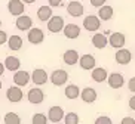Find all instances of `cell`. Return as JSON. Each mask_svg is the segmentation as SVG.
<instances>
[{
  "mask_svg": "<svg viewBox=\"0 0 135 124\" xmlns=\"http://www.w3.org/2000/svg\"><path fill=\"white\" fill-rule=\"evenodd\" d=\"M0 89H2V81H0Z\"/></svg>",
  "mask_w": 135,
  "mask_h": 124,
  "instance_id": "f35d334b",
  "label": "cell"
},
{
  "mask_svg": "<svg viewBox=\"0 0 135 124\" xmlns=\"http://www.w3.org/2000/svg\"><path fill=\"white\" fill-rule=\"evenodd\" d=\"M128 104H129V108H131L132 111H135V95L131 98V99H129V102H128Z\"/></svg>",
  "mask_w": 135,
  "mask_h": 124,
  "instance_id": "d590c367",
  "label": "cell"
},
{
  "mask_svg": "<svg viewBox=\"0 0 135 124\" xmlns=\"http://www.w3.org/2000/svg\"><path fill=\"white\" fill-rule=\"evenodd\" d=\"M4 67H6V69L15 72L21 68V61L18 59L16 56H8V58L4 59Z\"/></svg>",
  "mask_w": 135,
  "mask_h": 124,
  "instance_id": "cb8c5ba5",
  "label": "cell"
},
{
  "mask_svg": "<svg viewBox=\"0 0 135 124\" xmlns=\"http://www.w3.org/2000/svg\"><path fill=\"white\" fill-rule=\"evenodd\" d=\"M15 25L20 31H28L30 28H33V19L28 15H20L16 16Z\"/></svg>",
  "mask_w": 135,
  "mask_h": 124,
  "instance_id": "4fadbf2b",
  "label": "cell"
},
{
  "mask_svg": "<svg viewBox=\"0 0 135 124\" xmlns=\"http://www.w3.org/2000/svg\"><path fill=\"white\" fill-rule=\"evenodd\" d=\"M80 98H82V100H83L85 104H94L97 100V98H98V95H97L95 89L85 87L83 90L80 92Z\"/></svg>",
  "mask_w": 135,
  "mask_h": 124,
  "instance_id": "d6986e66",
  "label": "cell"
},
{
  "mask_svg": "<svg viewBox=\"0 0 135 124\" xmlns=\"http://www.w3.org/2000/svg\"><path fill=\"white\" fill-rule=\"evenodd\" d=\"M6 98H8L9 102H12V104H18V102H21L22 100V98H24V93H22V90H21L20 86H11V87L8 89V92H6Z\"/></svg>",
  "mask_w": 135,
  "mask_h": 124,
  "instance_id": "52a82bcc",
  "label": "cell"
},
{
  "mask_svg": "<svg viewBox=\"0 0 135 124\" xmlns=\"http://www.w3.org/2000/svg\"><path fill=\"white\" fill-rule=\"evenodd\" d=\"M27 99H28V102H30V104H33V105H40L45 100V93H43V90H42V89L33 87V89H30V90H28Z\"/></svg>",
  "mask_w": 135,
  "mask_h": 124,
  "instance_id": "8992f818",
  "label": "cell"
},
{
  "mask_svg": "<svg viewBox=\"0 0 135 124\" xmlns=\"http://www.w3.org/2000/svg\"><path fill=\"white\" fill-rule=\"evenodd\" d=\"M89 2H91V4L94 6V8H101V6L105 4L107 0H89Z\"/></svg>",
  "mask_w": 135,
  "mask_h": 124,
  "instance_id": "1f68e13d",
  "label": "cell"
},
{
  "mask_svg": "<svg viewBox=\"0 0 135 124\" xmlns=\"http://www.w3.org/2000/svg\"><path fill=\"white\" fill-rule=\"evenodd\" d=\"M80 31H82V30H80V27L77 24H67L62 30L64 36L67 37V39H70V40L77 39V37L80 36Z\"/></svg>",
  "mask_w": 135,
  "mask_h": 124,
  "instance_id": "ac0fdd59",
  "label": "cell"
},
{
  "mask_svg": "<svg viewBox=\"0 0 135 124\" xmlns=\"http://www.w3.org/2000/svg\"><path fill=\"white\" fill-rule=\"evenodd\" d=\"M49 80H51V83L54 84V86H64V84L68 81V72L65 71V69H55V71L51 74V77H49Z\"/></svg>",
  "mask_w": 135,
  "mask_h": 124,
  "instance_id": "6da1fadb",
  "label": "cell"
},
{
  "mask_svg": "<svg viewBox=\"0 0 135 124\" xmlns=\"http://www.w3.org/2000/svg\"><path fill=\"white\" fill-rule=\"evenodd\" d=\"M64 123L65 124H79V115L76 112H67L64 115Z\"/></svg>",
  "mask_w": 135,
  "mask_h": 124,
  "instance_id": "83f0119b",
  "label": "cell"
},
{
  "mask_svg": "<svg viewBox=\"0 0 135 124\" xmlns=\"http://www.w3.org/2000/svg\"><path fill=\"white\" fill-rule=\"evenodd\" d=\"M95 124H113V121H111V118L107 115H99L95 120Z\"/></svg>",
  "mask_w": 135,
  "mask_h": 124,
  "instance_id": "f546056e",
  "label": "cell"
},
{
  "mask_svg": "<svg viewBox=\"0 0 135 124\" xmlns=\"http://www.w3.org/2000/svg\"><path fill=\"white\" fill-rule=\"evenodd\" d=\"M128 87H129V92L135 93V77H132L131 80H129V83H128Z\"/></svg>",
  "mask_w": 135,
  "mask_h": 124,
  "instance_id": "836d02e7",
  "label": "cell"
},
{
  "mask_svg": "<svg viewBox=\"0 0 135 124\" xmlns=\"http://www.w3.org/2000/svg\"><path fill=\"white\" fill-rule=\"evenodd\" d=\"M4 124H21V118L16 112H8L3 118Z\"/></svg>",
  "mask_w": 135,
  "mask_h": 124,
  "instance_id": "4316f807",
  "label": "cell"
},
{
  "mask_svg": "<svg viewBox=\"0 0 135 124\" xmlns=\"http://www.w3.org/2000/svg\"><path fill=\"white\" fill-rule=\"evenodd\" d=\"M99 27H101V19H99V16L88 15L83 19V28L86 30V31L95 33V31L99 30Z\"/></svg>",
  "mask_w": 135,
  "mask_h": 124,
  "instance_id": "7a4b0ae2",
  "label": "cell"
},
{
  "mask_svg": "<svg viewBox=\"0 0 135 124\" xmlns=\"http://www.w3.org/2000/svg\"><path fill=\"white\" fill-rule=\"evenodd\" d=\"M0 27H2V19H0Z\"/></svg>",
  "mask_w": 135,
  "mask_h": 124,
  "instance_id": "ab89813d",
  "label": "cell"
},
{
  "mask_svg": "<svg viewBox=\"0 0 135 124\" xmlns=\"http://www.w3.org/2000/svg\"><path fill=\"white\" fill-rule=\"evenodd\" d=\"M79 65H80V68H82V69H86V71H89V69H94V68H95L97 61H95V58H94L92 55L86 53V55L80 56Z\"/></svg>",
  "mask_w": 135,
  "mask_h": 124,
  "instance_id": "e0dca14e",
  "label": "cell"
},
{
  "mask_svg": "<svg viewBox=\"0 0 135 124\" xmlns=\"http://www.w3.org/2000/svg\"><path fill=\"white\" fill-rule=\"evenodd\" d=\"M125 43H126V37H125L123 33H113V34L110 36V39H108V44H110L111 47H114V49L123 47Z\"/></svg>",
  "mask_w": 135,
  "mask_h": 124,
  "instance_id": "5bb4252c",
  "label": "cell"
},
{
  "mask_svg": "<svg viewBox=\"0 0 135 124\" xmlns=\"http://www.w3.org/2000/svg\"><path fill=\"white\" fill-rule=\"evenodd\" d=\"M8 47L11 49V50H13V52L20 50V49L22 47V39H21L20 36H16V34L11 36L8 39Z\"/></svg>",
  "mask_w": 135,
  "mask_h": 124,
  "instance_id": "484cf974",
  "label": "cell"
},
{
  "mask_svg": "<svg viewBox=\"0 0 135 124\" xmlns=\"http://www.w3.org/2000/svg\"><path fill=\"white\" fill-rule=\"evenodd\" d=\"M64 115H65V112H64L62 106H60V105L51 106L48 111V120L52 121V123H60L61 120H64Z\"/></svg>",
  "mask_w": 135,
  "mask_h": 124,
  "instance_id": "30bf717a",
  "label": "cell"
},
{
  "mask_svg": "<svg viewBox=\"0 0 135 124\" xmlns=\"http://www.w3.org/2000/svg\"><path fill=\"white\" fill-rule=\"evenodd\" d=\"M91 77H92V80L97 81V83H103V81L107 80V69L105 68H94Z\"/></svg>",
  "mask_w": 135,
  "mask_h": 124,
  "instance_id": "d4e9b609",
  "label": "cell"
},
{
  "mask_svg": "<svg viewBox=\"0 0 135 124\" xmlns=\"http://www.w3.org/2000/svg\"><path fill=\"white\" fill-rule=\"evenodd\" d=\"M113 15H114V9L108 4H104L98 9V16L101 21H110L113 18Z\"/></svg>",
  "mask_w": 135,
  "mask_h": 124,
  "instance_id": "44dd1931",
  "label": "cell"
},
{
  "mask_svg": "<svg viewBox=\"0 0 135 124\" xmlns=\"http://www.w3.org/2000/svg\"><path fill=\"white\" fill-rule=\"evenodd\" d=\"M8 33L6 31H3V30H0V46L2 44H4V43H8Z\"/></svg>",
  "mask_w": 135,
  "mask_h": 124,
  "instance_id": "4dcf8cb0",
  "label": "cell"
},
{
  "mask_svg": "<svg viewBox=\"0 0 135 124\" xmlns=\"http://www.w3.org/2000/svg\"><path fill=\"white\" fill-rule=\"evenodd\" d=\"M65 27L64 18L60 15H52V18L48 21V30L51 33H61Z\"/></svg>",
  "mask_w": 135,
  "mask_h": 124,
  "instance_id": "3957f363",
  "label": "cell"
},
{
  "mask_svg": "<svg viewBox=\"0 0 135 124\" xmlns=\"http://www.w3.org/2000/svg\"><path fill=\"white\" fill-rule=\"evenodd\" d=\"M107 81H108V86L111 89H120L125 84V78H123V76L120 72H113V74H110L107 77Z\"/></svg>",
  "mask_w": 135,
  "mask_h": 124,
  "instance_id": "9a60e30c",
  "label": "cell"
},
{
  "mask_svg": "<svg viewBox=\"0 0 135 124\" xmlns=\"http://www.w3.org/2000/svg\"><path fill=\"white\" fill-rule=\"evenodd\" d=\"M79 59H80V56H79V53H77V50H74V49H68V50H65L64 55H62L64 64L70 65V67L76 65L79 62Z\"/></svg>",
  "mask_w": 135,
  "mask_h": 124,
  "instance_id": "2e32d148",
  "label": "cell"
},
{
  "mask_svg": "<svg viewBox=\"0 0 135 124\" xmlns=\"http://www.w3.org/2000/svg\"><path fill=\"white\" fill-rule=\"evenodd\" d=\"M8 10H9V13L13 15V16L24 15L25 3L22 2V0H9L8 2Z\"/></svg>",
  "mask_w": 135,
  "mask_h": 124,
  "instance_id": "277c9868",
  "label": "cell"
},
{
  "mask_svg": "<svg viewBox=\"0 0 135 124\" xmlns=\"http://www.w3.org/2000/svg\"><path fill=\"white\" fill-rule=\"evenodd\" d=\"M48 2H49V6H51V8L61 6V3H62V0H48Z\"/></svg>",
  "mask_w": 135,
  "mask_h": 124,
  "instance_id": "e575fe53",
  "label": "cell"
},
{
  "mask_svg": "<svg viewBox=\"0 0 135 124\" xmlns=\"http://www.w3.org/2000/svg\"><path fill=\"white\" fill-rule=\"evenodd\" d=\"M37 18H39V21H42V22H48L52 18V8L49 4L48 6H40V8L37 9Z\"/></svg>",
  "mask_w": 135,
  "mask_h": 124,
  "instance_id": "7402d4cb",
  "label": "cell"
},
{
  "mask_svg": "<svg viewBox=\"0 0 135 124\" xmlns=\"http://www.w3.org/2000/svg\"><path fill=\"white\" fill-rule=\"evenodd\" d=\"M4 69H6V67H4V64H2V62H0V77L3 76Z\"/></svg>",
  "mask_w": 135,
  "mask_h": 124,
  "instance_id": "8d00e7d4",
  "label": "cell"
},
{
  "mask_svg": "<svg viewBox=\"0 0 135 124\" xmlns=\"http://www.w3.org/2000/svg\"><path fill=\"white\" fill-rule=\"evenodd\" d=\"M67 12H68V15L73 16V18H79V16L83 15L85 6L80 3V2H77V0H71V2L67 4Z\"/></svg>",
  "mask_w": 135,
  "mask_h": 124,
  "instance_id": "9c48e42d",
  "label": "cell"
},
{
  "mask_svg": "<svg viewBox=\"0 0 135 124\" xmlns=\"http://www.w3.org/2000/svg\"><path fill=\"white\" fill-rule=\"evenodd\" d=\"M31 123L33 124H48V117L45 115V114H42V112L34 114L31 118Z\"/></svg>",
  "mask_w": 135,
  "mask_h": 124,
  "instance_id": "f1b7e54d",
  "label": "cell"
},
{
  "mask_svg": "<svg viewBox=\"0 0 135 124\" xmlns=\"http://www.w3.org/2000/svg\"><path fill=\"white\" fill-rule=\"evenodd\" d=\"M107 43H108L107 36L103 34V33H97V34L92 36V44H94L97 49H104L107 46Z\"/></svg>",
  "mask_w": 135,
  "mask_h": 124,
  "instance_id": "603a6c76",
  "label": "cell"
},
{
  "mask_svg": "<svg viewBox=\"0 0 135 124\" xmlns=\"http://www.w3.org/2000/svg\"><path fill=\"white\" fill-rule=\"evenodd\" d=\"M27 40L30 41L31 44H40L42 41L45 40V33L43 30H40V28H30L27 33Z\"/></svg>",
  "mask_w": 135,
  "mask_h": 124,
  "instance_id": "ba28073f",
  "label": "cell"
},
{
  "mask_svg": "<svg viewBox=\"0 0 135 124\" xmlns=\"http://www.w3.org/2000/svg\"><path fill=\"white\" fill-rule=\"evenodd\" d=\"M31 81V74L28 71H24V69H18L13 74V83L20 87H25L28 83Z\"/></svg>",
  "mask_w": 135,
  "mask_h": 124,
  "instance_id": "5b68a950",
  "label": "cell"
},
{
  "mask_svg": "<svg viewBox=\"0 0 135 124\" xmlns=\"http://www.w3.org/2000/svg\"><path fill=\"white\" fill-rule=\"evenodd\" d=\"M80 90L79 86L77 84H68L67 87H65V90H64V93H65V98L70 100H74L77 99V98H80Z\"/></svg>",
  "mask_w": 135,
  "mask_h": 124,
  "instance_id": "ffe728a7",
  "label": "cell"
},
{
  "mask_svg": "<svg viewBox=\"0 0 135 124\" xmlns=\"http://www.w3.org/2000/svg\"><path fill=\"white\" fill-rule=\"evenodd\" d=\"M120 124H135V118H132V117H125V118H122Z\"/></svg>",
  "mask_w": 135,
  "mask_h": 124,
  "instance_id": "d6a6232c",
  "label": "cell"
},
{
  "mask_svg": "<svg viewBox=\"0 0 135 124\" xmlns=\"http://www.w3.org/2000/svg\"><path fill=\"white\" fill-rule=\"evenodd\" d=\"M114 58H116V62L119 65H128L132 61V53H131V50H128V49L120 47V49H117Z\"/></svg>",
  "mask_w": 135,
  "mask_h": 124,
  "instance_id": "8fae6325",
  "label": "cell"
},
{
  "mask_svg": "<svg viewBox=\"0 0 135 124\" xmlns=\"http://www.w3.org/2000/svg\"><path fill=\"white\" fill-rule=\"evenodd\" d=\"M22 2H24L25 4H31V3H34L36 0H22Z\"/></svg>",
  "mask_w": 135,
  "mask_h": 124,
  "instance_id": "74e56055",
  "label": "cell"
},
{
  "mask_svg": "<svg viewBox=\"0 0 135 124\" xmlns=\"http://www.w3.org/2000/svg\"><path fill=\"white\" fill-rule=\"evenodd\" d=\"M31 81L36 86H43L48 83V72L43 68H36L31 72Z\"/></svg>",
  "mask_w": 135,
  "mask_h": 124,
  "instance_id": "7c38bea8",
  "label": "cell"
}]
</instances>
